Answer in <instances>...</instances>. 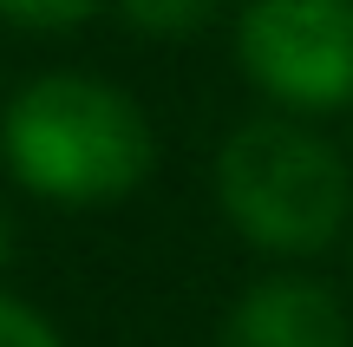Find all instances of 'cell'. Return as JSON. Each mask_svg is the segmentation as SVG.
Masks as SVG:
<instances>
[{"label": "cell", "mask_w": 353, "mask_h": 347, "mask_svg": "<svg viewBox=\"0 0 353 347\" xmlns=\"http://www.w3.org/2000/svg\"><path fill=\"white\" fill-rule=\"evenodd\" d=\"M216 197L255 249L314 256L347 230L353 170L327 138L288 118H255L216 157Z\"/></svg>", "instance_id": "7a4b0ae2"}, {"label": "cell", "mask_w": 353, "mask_h": 347, "mask_svg": "<svg viewBox=\"0 0 353 347\" xmlns=\"http://www.w3.org/2000/svg\"><path fill=\"white\" fill-rule=\"evenodd\" d=\"M236 59L275 105L341 112L353 105V0H249Z\"/></svg>", "instance_id": "3957f363"}, {"label": "cell", "mask_w": 353, "mask_h": 347, "mask_svg": "<svg viewBox=\"0 0 353 347\" xmlns=\"http://www.w3.org/2000/svg\"><path fill=\"white\" fill-rule=\"evenodd\" d=\"M118 7H125V20L138 26V33H151V39H190V33H203V26L216 20L223 0H118Z\"/></svg>", "instance_id": "5b68a950"}, {"label": "cell", "mask_w": 353, "mask_h": 347, "mask_svg": "<svg viewBox=\"0 0 353 347\" xmlns=\"http://www.w3.org/2000/svg\"><path fill=\"white\" fill-rule=\"evenodd\" d=\"M92 7H99V0H0V13H7V20L39 26V33H65V26H79Z\"/></svg>", "instance_id": "8992f818"}, {"label": "cell", "mask_w": 353, "mask_h": 347, "mask_svg": "<svg viewBox=\"0 0 353 347\" xmlns=\"http://www.w3.org/2000/svg\"><path fill=\"white\" fill-rule=\"evenodd\" d=\"M0 347H65V341H59V328L46 315H33L26 301L0 295Z\"/></svg>", "instance_id": "52a82bcc"}, {"label": "cell", "mask_w": 353, "mask_h": 347, "mask_svg": "<svg viewBox=\"0 0 353 347\" xmlns=\"http://www.w3.org/2000/svg\"><path fill=\"white\" fill-rule=\"evenodd\" d=\"M7 256H13V223H7V210H0V269H7Z\"/></svg>", "instance_id": "ba28073f"}, {"label": "cell", "mask_w": 353, "mask_h": 347, "mask_svg": "<svg viewBox=\"0 0 353 347\" xmlns=\"http://www.w3.org/2000/svg\"><path fill=\"white\" fill-rule=\"evenodd\" d=\"M347 308L314 275H262L223 321V347H347Z\"/></svg>", "instance_id": "277c9868"}, {"label": "cell", "mask_w": 353, "mask_h": 347, "mask_svg": "<svg viewBox=\"0 0 353 347\" xmlns=\"http://www.w3.org/2000/svg\"><path fill=\"white\" fill-rule=\"evenodd\" d=\"M0 157L46 204H118L157 164L151 118L92 72H46L0 112Z\"/></svg>", "instance_id": "6da1fadb"}]
</instances>
